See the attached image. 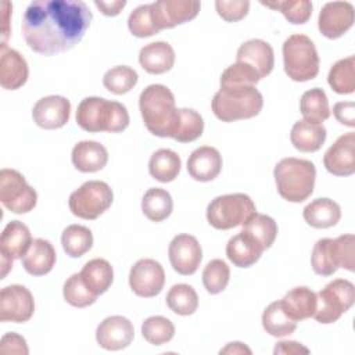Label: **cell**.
Instances as JSON below:
<instances>
[{
	"instance_id": "bcb514c9",
	"label": "cell",
	"mask_w": 355,
	"mask_h": 355,
	"mask_svg": "<svg viewBox=\"0 0 355 355\" xmlns=\"http://www.w3.org/2000/svg\"><path fill=\"white\" fill-rule=\"evenodd\" d=\"M261 80L259 75L255 69L244 62L236 61L229 65L220 75L219 85L220 86H255Z\"/></svg>"
},
{
	"instance_id": "e0dca14e",
	"label": "cell",
	"mask_w": 355,
	"mask_h": 355,
	"mask_svg": "<svg viewBox=\"0 0 355 355\" xmlns=\"http://www.w3.org/2000/svg\"><path fill=\"white\" fill-rule=\"evenodd\" d=\"M135 337L132 322L121 315L105 318L96 330L97 344L107 351H119L130 345Z\"/></svg>"
},
{
	"instance_id": "f1b7e54d",
	"label": "cell",
	"mask_w": 355,
	"mask_h": 355,
	"mask_svg": "<svg viewBox=\"0 0 355 355\" xmlns=\"http://www.w3.org/2000/svg\"><path fill=\"white\" fill-rule=\"evenodd\" d=\"M305 222L315 229H327L338 223L341 218L340 205L326 197L311 201L302 211Z\"/></svg>"
},
{
	"instance_id": "9c48e42d",
	"label": "cell",
	"mask_w": 355,
	"mask_h": 355,
	"mask_svg": "<svg viewBox=\"0 0 355 355\" xmlns=\"http://www.w3.org/2000/svg\"><path fill=\"white\" fill-rule=\"evenodd\" d=\"M112 201L114 193L108 183L103 180H89L71 193L68 205L75 216L93 220L103 215L111 207Z\"/></svg>"
},
{
	"instance_id": "30bf717a",
	"label": "cell",
	"mask_w": 355,
	"mask_h": 355,
	"mask_svg": "<svg viewBox=\"0 0 355 355\" xmlns=\"http://www.w3.org/2000/svg\"><path fill=\"white\" fill-rule=\"evenodd\" d=\"M0 201L12 214H26L36 207L37 193L17 169L0 171Z\"/></svg>"
},
{
	"instance_id": "ba28073f",
	"label": "cell",
	"mask_w": 355,
	"mask_h": 355,
	"mask_svg": "<svg viewBox=\"0 0 355 355\" xmlns=\"http://www.w3.org/2000/svg\"><path fill=\"white\" fill-rule=\"evenodd\" d=\"M355 301V286L347 279H334L316 293V309L312 318L322 324L337 322Z\"/></svg>"
},
{
	"instance_id": "f6af8a7d",
	"label": "cell",
	"mask_w": 355,
	"mask_h": 355,
	"mask_svg": "<svg viewBox=\"0 0 355 355\" xmlns=\"http://www.w3.org/2000/svg\"><path fill=\"white\" fill-rule=\"evenodd\" d=\"M230 279V269L223 259L209 261L202 270V284L209 294L222 293Z\"/></svg>"
},
{
	"instance_id": "d4e9b609",
	"label": "cell",
	"mask_w": 355,
	"mask_h": 355,
	"mask_svg": "<svg viewBox=\"0 0 355 355\" xmlns=\"http://www.w3.org/2000/svg\"><path fill=\"white\" fill-rule=\"evenodd\" d=\"M57 254L53 244L44 239H35L22 258L24 269L32 276H44L55 265Z\"/></svg>"
},
{
	"instance_id": "7bdbcfd3",
	"label": "cell",
	"mask_w": 355,
	"mask_h": 355,
	"mask_svg": "<svg viewBox=\"0 0 355 355\" xmlns=\"http://www.w3.org/2000/svg\"><path fill=\"white\" fill-rule=\"evenodd\" d=\"M262 6L282 12L286 19L294 25L308 22L312 15V3L308 0H276V1H261Z\"/></svg>"
},
{
	"instance_id": "8d00e7d4",
	"label": "cell",
	"mask_w": 355,
	"mask_h": 355,
	"mask_svg": "<svg viewBox=\"0 0 355 355\" xmlns=\"http://www.w3.org/2000/svg\"><path fill=\"white\" fill-rule=\"evenodd\" d=\"M61 245L67 255L79 258L93 247V233L83 225H69L62 232Z\"/></svg>"
},
{
	"instance_id": "74e56055",
	"label": "cell",
	"mask_w": 355,
	"mask_h": 355,
	"mask_svg": "<svg viewBox=\"0 0 355 355\" xmlns=\"http://www.w3.org/2000/svg\"><path fill=\"white\" fill-rule=\"evenodd\" d=\"M165 300L168 308L180 316L193 315L198 308V295L196 290L186 283L173 284Z\"/></svg>"
},
{
	"instance_id": "ee69618b",
	"label": "cell",
	"mask_w": 355,
	"mask_h": 355,
	"mask_svg": "<svg viewBox=\"0 0 355 355\" xmlns=\"http://www.w3.org/2000/svg\"><path fill=\"white\" fill-rule=\"evenodd\" d=\"M62 295L64 300L75 308L89 306L94 304L98 297L87 288V286L82 280L80 273H73L65 280L62 287Z\"/></svg>"
},
{
	"instance_id": "ac0fdd59",
	"label": "cell",
	"mask_w": 355,
	"mask_h": 355,
	"mask_svg": "<svg viewBox=\"0 0 355 355\" xmlns=\"http://www.w3.org/2000/svg\"><path fill=\"white\" fill-rule=\"evenodd\" d=\"M71 116V103L64 96H46L36 101L32 108V118L42 129H60Z\"/></svg>"
},
{
	"instance_id": "4dcf8cb0",
	"label": "cell",
	"mask_w": 355,
	"mask_h": 355,
	"mask_svg": "<svg viewBox=\"0 0 355 355\" xmlns=\"http://www.w3.org/2000/svg\"><path fill=\"white\" fill-rule=\"evenodd\" d=\"M180 166L182 159L179 154L171 148H159L154 151L148 159L150 175L161 183L175 180L180 172Z\"/></svg>"
},
{
	"instance_id": "f546056e",
	"label": "cell",
	"mask_w": 355,
	"mask_h": 355,
	"mask_svg": "<svg viewBox=\"0 0 355 355\" xmlns=\"http://www.w3.org/2000/svg\"><path fill=\"white\" fill-rule=\"evenodd\" d=\"M87 288L96 294H104L114 282V269L107 259L94 258L87 261L79 272Z\"/></svg>"
},
{
	"instance_id": "52a82bcc",
	"label": "cell",
	"mask_w": 355,
	"mask_h": 355,
	"mask_svg": "<svg viewBox=\"0 0 355 355\" xmlns=\"http://www.w3.org/2000/svg\"><path fill=\"white\" fill-rule=\"evenodd\" d=\"M257 212L255 204L244 193L215 197L207 207V220L218 230H229L244 225Z\"/></svg>"
},
{
	"instance_id": "5bb4252c",
	"label": "cell",
	"mask_w": 355,
	"mask_h": 355,
	"mask_svg": "<svg viewBox=\"0 0 355 355\" xmlns=\"http://www.w3.org/2000/svg\"><path fill=\"white\" fill-rule=\"evenodd\" d=\"M168 258L175 272L182 276H190L197 272L201 263L202 248L194 236L182 233L169 243Z\"/></svg>"
},
{
	"instance_id": "11a10c76",
	"label": "cell",
	"mask_w": 355,
	"mask_h": 355,
	"mask_svg": "<svg viewBox=\"0 0 355 355\" xmlns=\"http://www.w3.org/2000/svg\"><path fill=\"white\" fill-rule=\"evenodd\" d=\"M220 354H248L250 355L251 349L240 341H233V343H229L225 348H222Z\"/></svg>"
},
{
	"instance_id": "83f0119b",
	"label": "cell",
	"mask_w": 355,
	"mask_h": 355,
	"mask_svg": "<svg viewBox=\"0 0 355 355\" xmlns=\"http://www.w3.org/2000/svg\"><path fill=\"white\" fill-rule=\"evenodd\" d=\"M262 251L261 245L243 230L233 236L226 244V257L239 268L252 266L261 258Z\"/></svg>"
},
{
	"instance_id": "3957f363",
	"label": "cell",
	"mask_w": 355,
	"mask_h": 355,
	"mask_svg": "<svg viewBox=\"0 0 355 355\" xmlns=\"http://www.w3.org/2000/svg\"><path fill=\"white\" fill-rule=\"evenodd\" d=\"M75 118L78 126L89 133H118L129 126V114L122 103L96 96L79 103Z\"/></svg>"
},
{
	"instance_id": "ffe728a7",
	"label": "cell",
	"mask_w": 355,
	"mask_h": 355,
	"mask_svg": "<svg viewBox=\"0 0 355 355\" xmlns=\"http://www.w3.org/2000/svg\"><path fill=\"white\" fill-rule=\"evenodd\" d=\"M29 76L26 60L7 44L0 46V85L6 90L22 87Z\"/></svg>"
},
{
	"instance_id": "e575fe53",
	"label": "cell",
	"mask_w": 355,
	"mask_h": 355,
	"mask_svg": "<svg viewBox=\"0 0 355 355\" xmlns=\"http://www.w3.org/2000/svg\"><path fill=\"white\" fill-rule=\"evenodd\" d=\"M327 83L338 94L355 92V57L349 55L334 62L327 75Z\"/></svg>"
},
{
	"instance_id": "1f68e13d",
	"label": "cell",
	"mask_w": 355,
	"mask_h": 355,
	"mask_svg": "<svg viewBox=\"0 0 355 355\" xmlns=\"http://www.w3.org/2000/svg\"><path fill=\"white\" fill-rule=\"evenodd\" d=\"M173 201L171 194L161 187L148 189L141 200V211L151 222H162L172 214Z\"/></svg>"
},
{
	"instance_id": "8992f818",
	"label": "cell",
	"mask_w": 355,
	"mask_h": 355,
	"mask_svg": "<svg viewBox=\"0 0 355 355\" xmlns=\"http://www.w3.org/2000/svg\"><path fill=\"white\" fill-rule=\"evenodd\" d=\"M286 75L294 82L312 80L319 73V55L313 42L302 33L290 35L282 47Z\"/></svg>"
},
{
	"instance_id": "f35d334b",
	"label": "cell",
	"mask_w": 355,
	"mask_h": 355,
	"mask_svg": "<svg viewBox=\"0 0 355 355\" xmlns=\"http://www.w3.org/2000/svg\"><path fill=\"white\" fill-rule=\"evenodd\" d=\"M311 265L316 275L331 276L338 269L334 251V239H320L315 243L311 254Z\"/></svg>"
},
{
	"instance_id": "836d02e7",
	"label": "cell",
	"mask_w": 355,
	"mask_h": 355,
	"mask_svg": "<svg viewBox=\"0 0 355 355\" xmlns=\"http://www.w3.org/2000/svg\"><path fill=\"white\" fill-rule=\"evenodd\" d=\"M300 111L305 121L322 123L330 116L329 100L323 89L313 87L306 90L300 100Z\"/></svg>"
},
{
	"instance_id": "7a4b0ae2",
	"label": "cell",
	"mask_w": 355,
	"mask_h": 355,
	"mask_svg": "<svg viewBox=\"0 0 355 355\" xmlns=\"http://www.w3.org/2000/svg\"><path fill=\"white\" fill-rule=\"evenodd\" d=\"M139 108L147 130L158 137H172L179 119L175 96L165 85L147 86L139 96Z\"/></svg>"
},
{
	"instance_id": "7dc6e473",
	"label": "cell",
	"mask_w": 355,
	"mask_h": 355,
	"mask_svg": "<svg viewBox=\"0 0 355 355\" xmlns=\"http://www.w3.org/2000/svg\"><path fill=\"white\" fill-rule=\"evenodd\" d=\"M128 28L136 37H148L159 32V29L153 22L150 4L139 6L130 12L128 18Z\"/></svg>"
},
{
	"instance_id": "db71d44e",
	"label": "cell",
	"mask_w": 355,
	"mask_h": 355,
	"mask_svg": "<svg viewBox=\"0 0 355 355\" xmlns=\"http://www.w3.org/2000/svg\"><path fill=\"white\" fill-rule=\"evenodd\" d=\"M94 6L107 17H115L118 15L122 8L126 6L125 0H112V1H104V0H94Z\"/></svg>"
},
{
	"instance_id": "d590c367",
	"label": "cell",
	"mask_w": 355,
	"mask_h": 355,
	"mask_svg": "<svg viewBox=\"0 0 355 355\" xmlns=\"http://www.w3.org/2000/svg\"><path fill=\"white\" fill-rule=\"evenodd\" d=\"M243 232L250 234L265 251L272 247L277 236V223L275 219L265 214L255 212L244 225Z\"/></svg>"
},
{
	"instance_id": "b9f144b4",
	"label": "cell",
	"mask_w": 355,
	"mask_h": 355,
	"mask_svg": "<svg viewBox=\"0 0 355 355\" xmlns=\"http://www.w3.org/2000/svg\"><path fill=\"white\" fill-rule=\"evenodd\" d=\"M141 336L153 345H162L173 338L175 326L165 316H150L141 323Z\"/></svg>"
},
{
	"instance_id": "7c38bea8",
	"label": "cell",
	"mask_w": 355,
	"mask_h": 355,
	"mask_svg": "<svg viewBox=\"0 0 355 355\" xmlns=\"http://www.w3.org/2000/svg\"><path fill=\"white\" fill-rule=\"evenodd\" d=\"M32 236L25 223L21 220H11L6 225L0 237L1 254V279L6 277L12 268L14 259H22L32 244Z\"/></svg>"
},
{
	"instance_id": "cb8c5ba5",
	"label": "cell",
	"mask_w": 355,
	"mask_h": 355,
	"mask_svg": "<svg viewBox=\"0 0 355 355\" xmlns=\"http://www.w3.org/2000/svg\"><path fill=\"white\" fill-rule=\"evenodd\" d=\"M139 64L148 73H165L175 64V50L166 42L148 43L139 51Z\"/></svg>"
},
{
	"instance_id": "60d3db41",
	"label": "cell",
	"mask_w": 355,
	"mask_h": 355,
	"mask_svg": "<svg viewBox=\"0 0 355 355\" xmlns=\"http://www.w3.org/2000/svg\"><path fill=\"white\" fill-rule=\"evenodd\" d=\"M139 80L137 72L128 65H116L110 68L103 76L104 87L114 94H125L130 92Z\"/></svg>"
},
{
	"instance_id": "816d5d0a",
	"label": "cell",
	"mask_w": 355,
	"mask_h": 355,
	"mask_svg": "<svg viewBox=\"0 0 355 355\" xmlns=\"http://www.w3.org/2000/svg\"><path fill=\"white\" fill-rule=\"evenodd\" d=\"M333 114L336 119L345 126H355V103L354 101H340L333 107Z\"/></svg>"
},
{
	"instance_id": "9a60e30c",
	"label": "cell",
	"mask_w": 355,
	"mask_h": 355,
	"mask_svg": "<svg viewBox=\"0 0 355 355\" xmlns=\"http://www.w3.org/2000/svg\"><path fill=\"white\" fill-rule=\"evenodd\" d=\"M150 7L153 22L161 31L194 19L201 4L191 0H158L151 3Z\"/></svg>"
},
{
	"instance_id": "ab89813d",
	"label": "cell",
	"mask_w": 355,
	"mask_h": 355,
	"mask_svg": "<svg viewBox=\"0 0 355 355\" xmlns=\"http://www.w3.org/2000/svg\"><path fill=\"white\" fill-rule=\"evenodd\" d=\"M204 132L202 116L191 108H179V119L172 139L179 143H190L197 140Z\"/></svg>"
},
{
	"instance_id": "f907efd6",
	"label": "cell",
	"mask_w": 355,
	"mask_h": 355,
	"mask_svg": "<svg viewBox=\"0 0 355 355\" xmlns=\"http://www.w3.org/2000/svg\"><path fill=\"white\" fill-rule=\"evenodd\" d=\"M0 352L1 354H24V355H26L29 352V349H28L25 338L22 336L11 331L1 337Z\"/></svg>"
},
{
	"instance_id": "8fae6325",
	"label": "cell",
	"mask_w": 355,
	"mask_h": 355,
	"mask_svg": "<svg viewBox=\"0 0 355 355\" xmlns=\"http://www.w3.org/2000/svg\"><path fill=\"white\" fill-rule=\"evenodd\" d=\"M35 312L32 293L21 284H10L0 291V320L12 323L28 322Z\"/></svg>"
},
{
	"instance_id": "2e32d148",
	"label": "cell",
	"mask_w": 355,
	"mask_h": 355,
	"mask_svg": "<svg viewBox=\"0 0 355 355\" xmlns=\"http://www.w3.org/2000/svg\"><path fill=\"white\" fill-rule=\"evenodd\" d=\"M355 11L348 1L326 3L318 17L319 32L327 39H338L354 25Z\"/></svg>"
},
{
	"instance_id": "f5cc1de1",
	"label": "cell",
	"mask_w": 355,
	"mask_h": 355,
	"mask_svg": "<svg viewBox=\"0 0 355 355\" xmlns=\"http://www.w3.org/2000/svg\"><path fill=\"white\" fill-rule=\"evenodd\" d=\"M273 354L275 355H279V354H283V355H287V354H309V349L302 345L301 343L298 341H279L273 349Z\"/></svg>"
},
{
	"instance_id": "7402d4cb",
	"label": "cell",
	"mask_w": 355,
	"mask_h": 355,
	"mask_svg": "<svg viewBox=\"0 0 355 355\" xmlns=\"http://www.w3.org/2000/svg\"><path fill=\"white\" fill-rule=\"evenodd\" d=\"M222 155L211 146L196 148L187 159V172L197 182H211L222 171Z\"/></svg>"
},
{
	"instance_id": "6da1fadb",
	"label": "cell",
	"mask_w": 355,
	"mask_h": 355,
	"mask_svg": "<svg viewBox=\"0 0 355 355\" xmlns=\"http://www.w3.org/2000/svg\"><path fill=\"white\" fill-rule=\"evenodd\" d=\"M92 19V11L80 0H35L24 12L21 29L31 50L54 55L75 47Z\"/></svg>"
},
{
	"instance_id": "9f6ffc18",
	"label": "cell",
	"mask_w": 355,
	"mask_h": 355,
	"mask_svg": "<svg viewBox=\"0 0 355 355\" xmlns=\"http://www.w3.org/2000/svg\"><path fill=\"white\" fill-rule=\"evenodd\" d=\"M1 7H3V29H1V39H3V42H1V44H6V40H7L8 35H10L8 29H7V25H8V14H10L11 4L4 1L1 4Z\"/></svg>"
},
{
	"instance_id": "44dd1931",
	"label": "cell",
	"mask_w": 355,
	"mask_h": 355,
	"mask_svg": "<svg viewBox=\"0 0 355 355\" xmlns=\"http://www.w3.org/2000/svg\"><path fill=\"white\" fill-rule=\"evenodd\" d=\"M236 61L250 65L262 79L273 71L275 53L268 42L262 39H250L239 47Z\"/></svg>"
},
{
	"instance_id": "c3c4849f",
	"label": "cell",
	"mask_w": 355,
	"mask_h": 355,
	"mask_svg": "<svg viewBox=\"0 0 355 355\" xmlns=\"http://www.w3.org/2000/svg\"><path fill=\"white\" fill-rule=\"evenodd\" d=\"M354 234H343L334 239V251L338 262V268H344L349 272L355 270V258H354Z\"/></svg>"
},
{
	"instance_id": "277c9868",
	"label": "cell",
	"mask_w": 355,
	"mask_h": 355,
	"mask_svg": "<svg viewBox=\"0 0 355 355\" xmlns=\"http://www.w3.org/2000/svg\"><path fill=\"white\" fill-rule=\"evenodd\" d=\"M273 178L282 198L288 202H302L313 193L316 168L309 159L287 157L276 164Z\"/></svg>"
},
{
	"instance_id": "603a6c76",
	"label": "cell",
	"mask_w": 355,
	"mask_h": 355,
	"mask_svg": "<svg viewBox=\"0 0 355 355\" xmlns=\"http://www.w3.org/2000/svg\"><path fill=\"white\" fill-rule=\"evenodd\" d=\"M72 165L85 173L101 171L108 162L107 148L93 140H82L76 143L71 153Z\"/></svg>"
},
{
	"instance_id": "d6a6232c",
	"label": "cell",
	"mask_w": 355,
	"mask_h": 355,
	"mask_svg": "<svg viewBox=\"0 0 355 355\" xmlns=\"http://www.w3.org/2000/svg\"><path fill=\"white\" fill-rule=\"evenodd\" d=\"M262 326L265 331L273 337H286L295 331L297 322L284 312L279 300L265 308L262 313Z\"/></svg>"
},
{
	"instance_id": "4316f807",
	"label": "cell",
	"mask_w": 355,
	"mask_h": 355,
	"mask_svg": "<svg viewBox=\"0 0 355 355\" xmlns=\"http://www.w3.org/2000/svg\"><path fill=\"white\" fill-rule=\"evenodd\" d=\"M327 136V130L322 123L297 121L290 132V140L294 148L301 153H315L320 150Z\"/></svg>"
},
{
	"instance_id": "484cf974",
	"label": "cell",
	"mask_w": 355,
	"mask_h": 355,
	"mask_svg": "<svg viewBox=\"0 0 355 355\" xmlns=\"http://www.w3.org/2000/svg\"><path fill=\"white\" fill-rule=\"evenodd\" d=\"M284 312L295 322L312 318L316 309V293L306 286L291 288L280 300Z\"/></svg>"
},
{
	"instance_id": "681fc988",
	"label": "cell",
	"mask_w": 355,
	"mask_h": 355,
	"mask_svg": "<svg viewBox=\"0 0 355 355\" xmlns=\"http://www.w3.org/2000/svg\"><path fill=\"white\" fill-rule=\"evenodd\" d=\"M215 8L218 15L227 22H237L243 19L250 10V1L247 0H216Z\"/></svg>"
},
{
	"instance_id": "4fadbf2b",
	"label": "cell",
	"mask_w": 355,
	"mask_h": 355,
	"mask_svg": "<svg viewBox=\"0 0 355 355\" xmlns=\"http://www.w3.org/2000/svg\"><path fill=\"white\" fill-rule=\"evenodd\" d=\"M165 284V270L162 265L151 258L139 259L129 272V286L132 291L143 298L158 295Z\"/></svg>"
},
{
	"instance_id": "d6986e66",
	"label": "cell",
	"mask_w": 355,
	"mask_h": 355,
	"mask_svg": "<svg viewBox=\"0 0 355 355\" xmlns=\"http://www.w3.org/2000/svg\"><path fill=\"white\" fill-rule=\"evenodd\" d=\"M323 165L334 176H349L355 172V133L341 135L324 153Z\"/></svg>"
},
{
	"instance_id": "5b68a950",
	"label": "cell",
	"mask_w": 355,
	"mask_h": 355,
	"mask_svg": "<svg viewBox=\"0 0 355 355\" xmlns=\"http://www.w3.org/2000/svg\"><path fill=\"white\" fill-rule=\"evenodd\" d=\"M211 107L214 115L222 122L250 119L261 112L263 97L255 86H220Z\"/></svg>"
}]
</instances>
